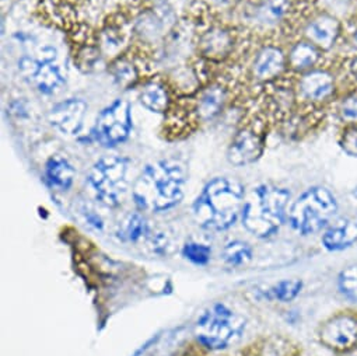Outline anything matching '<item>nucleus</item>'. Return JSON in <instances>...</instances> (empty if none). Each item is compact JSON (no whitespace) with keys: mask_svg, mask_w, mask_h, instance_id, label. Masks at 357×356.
<instances>
[{"mask_svg":"<svg viewBox=\"0 0 357 356\" xmlns=\"http://www.w3.org/2000/svg\"><path fill=\"white\" fill-rule=\"evenodd\" d=\"M183 255L195 265H206L212 258V249L199 242H188L183 247Z\"/></svg>","mask_w":357,"mask_h":356,"instance_id":"nucleus-25","label":"nucleus"},{"mask_svg":"<svg viewBox=\"0 0 357 356\" xmlns=\"http://www.w3.org/2000/svg\"><path fill=\"white\" fill-rule=\"evenodd\" d=\"M247 87H262L289 73L287 50L278 41H265L255 48L247 69H243Z\"/></svg>","mask_w":357,"mask_h":356,"instance_id":"nucleus-10","label":"nucleus"},{"mask_svg":"<svg viewBox=\"0 0 357 356\" xmlns=\"http://www.w3.org/2000/svg\"><path fill=\"white\" fill-rule=\"evenodd\" d=\"M116 237L125 243H137L147 239L151 233L149 221L140 212L126 215L116 228Z\"/></svg>","mask_w":357,"mask_h":356,"instance_id":"nucleus-21","label":"nucleus"},{"mask_svg":"<svg viewBox=\"0 0 357 356\" xmlns=\"http://www.w3.org/2000/svg\"><path fill=\"white\" fill-rule=\"evenodd\" d=\"M346 75H347V79L351 80L356 84V87H357V57H354V58L347 61Z\"/></svg>","mask_w":357,"mask_h":356,"instance_id":"nucleus-29","label":"nucleus"},{"mask_svg":"<svg viewBox=\"0 0 357 356\" xmlns=\"http://www.w3.org/2000/svg\"><path fill=\"white\" fill-rule=\"evenodd\" d=\"M241 107L243 112L227 149V160L236 167L251 165L262 157L273 124L255 98H247Z\"/></svg>","mask_w":357,"mask_h":356,"instance_id":"nucleus-4","label":"nucleus"},{"mask_svg":"<svg viewBox=\"0 0 357 356\" xmlns=\"http://www.w3.org/2000/svg\"><path fill=\"white\" fill-rule=\"evenodd\" d=\"M336 89L335 75L326 68L318 66L310 72L296 76V112L319 111L322 105L333 100Z\"/></svg>","mask_w":357,"mask_h":356,"instance_id":"nucleus-11","label":"nucleus"},{"mask_svg":"<svg viewBox=\"0 0 357 356\" xmlns=\"http://www.w3.org/2000/svg\"><path fill=\"white\" fill-rule=\"evenodd\" d=\"M350 41L354 45V48H357V23L353 26V29L350 31Z\"/></svg>","mask_w":357,"mask_h":356,"instance_id":"nucleus-31","label":"nucleus"},{"mask_svg":"<svg viewBox=\"0 0 357 356\" xmlns=\"http://www.w3.org/2000/svg\"><path fill=\"white\" fill-rule=\"evenodd\" d=\"M337 115L344 125L357 124V89L347 93L339 101Z\"/></svg>","mask_w":357,"mask_h":356,"instance_id":"nucleus-26","label":"nucleus"},{"mask_svg":"<svg viewBox=\"0 0 357 356\" xmlns=\"http://www.w3.org/2000/svg\"><path fill=\"white\" fill-rule=\"evenodd\" d=\"M245 197L244 186L236 178L215 177L194 202V219L205 230H229L241 219Z\"/></svg>","mask_w":357,"mask_h":356,"instance_id":"nucleus-2","label":"nucleus"},{"mask_svg":"<svg viewBox=\"0 0 357 356\" xmlns=\"http://www.w3.org/2000/svg\"><path fill=\"white\" fill-rule=\"evenodd\" d=\"M105 69L119 89H139L143 82L157 73L155 50L151 43L135 38L123 52L108 62Z\"/></svg>","mask_w":357,"mask_h":356,"instance_id":"nucleus-8","label":"nucleus"},{"mask_svg":"<svg viewBox=\"0 0 357 356\" xmlns=\"http://www.w3.org/2000/svg\"><path fill=\"white\" fill-rule=\"evenodd\" d=\"M86 219H87V222H89L91 226H94L96 229H102V221H101L100 215H97V214L89 211V214H86Z\"/></svg>","mask_w":357,"mask_h":356,"instance_id":"nucleus-30","label":"nucleus"},{"mask_svg":"<svg viewBox=\"0 0 357 356\" xmlns=\"http://www.w3.org/2000/svg\"><path fill=\"white\" fill-rule=\"evenodd\" d=\"M317 339L336 355L354 349L357 346V311L343 309L322 320L317 328Z\"/></svg>","mask_w":357,"mask_h":356,"instance_id":"nucleus-12","label":"nucleus"},{"mask_svg":"<svg viewBox=\"0 0 357 356\" xmlns=\"http://www.w3.org/2000/svg\"><path fill=\"white\" fill-rule=\"evenodd\" d=\"M290 191L287 188L261 184L245 197L241 222L247 232L258 239L275 236L287 221Z\"/></svg>","mask_w":357,"mask_h":356,"instance_id":"nucleus-3","label":"nucleus"},{"mask_svg":"<svg viewBox=\"0 0 357 356\" xmlns=\"http://www.w3.org/2000/svg\"><path fill=\"white\" fill-rule=\"evenodd\" d=\"M202 2L209 5L215 12L225 15L227 12H234L241 0H202Z\"/></svg>","mask_w":357,"mask_h":356,"instance_id":"nucleus-28","label":"nucleus"},{"mask_svg":"<svg viewBox=\"0 0 357 356\" xmlns=\"http://www.w3.org/2000/svg\"><path fill=\"white\" fill-rule=\"evenodd\" d=\"M337 356H357V346L354 349H350L342 355H337Z\"/></svg>","mask_w":357,"mask_h":356,"instance_id":"nucleus-32","label":"nucleus"},{"mask_svg":"<svg viewBox=\"0 0 357 356\" xmlns=\"http://www.w3.org/2000/svg\"><path fill=\"white\" fill-rule=\"evenodd\" d=\"M303 289V282L300 279H284L273 286H271L265 292V297L272 302H279V303H289L293 302Z\"/></svg>","mask_w":357,"mask_h":356,"instance_id":"nucleus-23","label":"nucleus"},{"mask_svg":"<svg viewBox=\"0 0 357 356\" xmlns=\"http://www.w3.org/2000/svg\"><path fill=\"white\" fill-rule=\"evenodd\" d=\"M244 356H258V355H255V353H254V352L250 349V352H248V353H245Z\"/></svg>","mask_w":357,"mask_h":356,"instance_id":"nucleus-34","label":"nucleus"},{"mask_svg":"<svg viewBox=\"0 0 357 356\" xmlns=\"http://www.w3.org/2000/svg\"><path fill=\"white\" fill-rule=\"evenodd\" d=\"M44 178L51 188L68 191L75 183L76 168L66 156L54 154L45 163Z\"/></svg>","mask_w":357,"mask_h":356,"instance_id":"nucleus-19","label":"nucleus"},{"mask_svg":"<svg viewBox=\"0 0 357 356\" xmlns=\"http://www.w3.org/2000/svg\"><path fill=\"white\" fill-rule=\"evenodd\" d=\"M303 38L322 52L331 51L342 34L340 22L326 12L310 15L301 27Z\"/></svg>","mask_w":357,"mask_h":356,"instance_id":"nucleus-16","label":"nucleus"},{"mask_svg":"<svg viewBox=\"0 0 357 356\" xmlns=\"http://www.w3.org/2000/svg\"><path fill=\"white\" fill-rule=\"evenodd\" d=\"M324 52L310 41L300 38L294 41L287 50L289 73L303 75L319 66Z\"/></svg>","mask_w":357,"mask_h":356,"instance_id":"nucleus-17","label":"nucleus"},{"mask_svg":"<svg viewBox=\"0 0 357 356\" xmlns=\"http://www.w3.org/2000/svg\"><path fill=\"white\" fill-rule=\"evenodd\" d=\"M187 168L176 158L147 164L133 183L132 198L140 212H167L184 200Z\"/></svg>","mask_w":357,"mask_h":356,"instance_id":"nucleus-1","label":"nucleus"},{"mask_svg":"<svg viewBox=\"0 0 357 356\" xmlns=\"http://www.w3.org/2000/svg\"><path fill=\"white\" fill-rule=\"evenodd\" d=\"M339 292L350 302L357 303V264L349 265L337 276Z\"/></svg>","mask_w":357,"mask_h":356,"instance_id":"nucleus-24","label":"nucleus"},{"mask_svg":"<svg viewBox=\"0 0 357 356\" xmlns=\"http://www.w3.org/2000/svg\"><path fill=\"white\" fill-rule=\"evenodd\" d=\"M351 195H353V200H354V202L357 204V187L353 190V194H351Z\"/></svg>","mask_w":357,"mask_h":356,"instance_id":"nucleus-33","label":"nucleus"},{"mask_svg":"<svg viewBox=\"0 0 357 356\" xmlns=\"http://www.w3.org/2000/svg\"><path fill=\"white\" fill-rule=\"evenodd\" d=\"M321 244L328 251H342L357 244V222L335 219L321 236Z\"/></svg>","mask_w":357,"mask_h":356,"instance_id":"nucleus-18","label":"nucleus"},{"mask_svg":"<svg viewBox=\"0 0 357 356\" xmlns=\"http://www.w3.org/2000/svg\"><path fill=\"white\" fill-rule=\"evenodd\" d=\"M247 320L223 303L209 307L195 324V336L198 342L211 349H227L238 342L245 331Z\"/></svg>","mask_w":357,"mask_h":356,"instance_id":"nucleus-7","label":"nucleus"},{"mask_svg":"<svg viewBox=\"0 0 357 356\" xmlns=\"http://www.w3.org/2000/svg\"><path fill=\"white\" fill-rule=\"evenodd\" d=\"M337 143L346 154L357 157V124L344 125L339 132Z\"/></svg>","mask_w":357,"mask_h":356,"instance_id":"nucleus-27","label":"nucleus"},{"mask_svg":"<svg viewBox=\"0 0 357 356\" xmlns=\"http://www.w3.org/2000/svg\"><path fill=\"white\" fill-rule=\"evenodd\" d=\"M129 160L122 156H104L90 168L86 183L94 200L105 208L122 205L129 187Z\"/></svg>","mask_w":357,"mask_h":356,"instance_id":"nucleus-6","label":"nucleus"},{"mask_svg":"<svg viewBox=\"0 0 357 356\" xmlns=\"http://www.w3.org/2000/svg\"><path fill=\"white\" fill-rule=\"evenodd\" d=\"M133 129L132 104L125 98H115L100 111L89 133L90 139L111 149L125 143Z\"/></svg>","mask_w":357,"mask_h":356,"instance_id":"nucleus-9","label":"nucleus"},{"mask_svg":"<svg viewBox=\"0 0 357 356\" xmlns=\"http://www.w3.org/2000/svg\"><path fill=\"white\" fill-rule=\"evenodd\" d=\"M251 350L258 356H301V348L290 338L279 334L261 339Z\"/></svg>","mask_w":357,"mask_h":356,"instance_id":"nucleus-20","label":"nucleus"},{"mask_svg":"<svg viewBox=\"0 0 357 356\" xmlns=\"http://www.w3.org/2000/svg\"><path fill=\"white\" fill-rule=\"evenodd\" d=\"M58 52L52 47H45L41 50V57L34 58H22L19 68L22 73L31 80L36 89L45 96L56 93L66 82L62 68L55 62Z\"/></svg>","mask_w":357,"mask_h":356,"instance_id":"nucleus-13","label":"nucleus"},{"mask_svg":"<svg viewBox=\"0 0 357 356\" xmlns=\"http://www.w3.org/2000/svg\"><path fill=\"white\" fill-rule=\"evenodd\" d=\"M87 103L77 97H70L56 103L48 112L50 124L62 135L77 138L84 128Z\"/></svg>","mask_w":357,"mask_h":356,"instance_id":"nucleus-15","label":"nucleus"},{"mask_svg":"<svg viewBox=\"0 0 357 356\" xmlns=\"http://www.w3.org/2000/svg\"><path fill=\"white\" fill-rule=\"evenodd\" d=\"M223 261L230 267H244L252 260V247L243 240L229 242L222 251Z\"/></svg>","mask_w":357,"mask_h":356,"instance_id":"nucleus-22","label":"nucleus"},{"mask_svg":"<svg viewBox=\"0 0 357 356\" xmlns=\"http://www.w3.org/2000/svg\"><path fill=\"white\" fill-rule=\"evenodd\" d=\"M339 205L335 195L325 187L315 186L298 195L287 212L290 228L303 235L310 236L324 232L337 214Z\"/></svg>","mask_w":357,"mask_h":356,"instance_id":"nucleus-5","label":"nucleus"},{"mask_svg":"<svg viewBox=\"0 0 357 356\" xmlns=\"http://www.w3.org/2000/svg\"><path fill=\"white\" fill-rule=\"evenodd\" d=\"M137 90L140 105L149 112L162 117L168 112L178 94L174 82L158 72L143 82Z\"/></svg>","mask_w":357,"mask_h":356,"instance_id":"nucleus-14","label":"nucleus"}]
</instances>
